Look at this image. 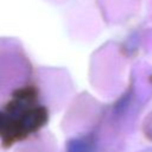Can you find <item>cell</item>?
Listing matches in <instances>:
<instances>
[{
	"label": "cell",
	"instance_id": "1",
	"mask_svg": "<svg viewBox=\"0 0 152 152\" xmlns=\"http://www.w3.org/2000/svg\"><path fill=\"white\" fill-rule=\"evenodd\" d=\"M141 152H152V148H146V150H142Z\"/></svg>",
	"mask_w": 152,
	"mask_h": 152
}]
</instances>
